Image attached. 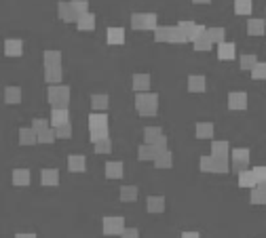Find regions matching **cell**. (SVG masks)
I'll use <instances>...</instances> for the list:
<instances>
[{"mask_svg": "<svg viewBox=\"0 0 266 238\" xmlns=\"http://www.w3.org/2000/svg\"><path fill=\"white\" fill-rule=\"evenodd\" d=\"M89 137L93 144L110 139V133H108V114H89Z\"/></svg>", "mask_w": 266, "mask_h": 238, "instance_id": "cell-1", "label": "cell"}, {"mask_svg": "<svg viewBox=\"0 0 266 238\" xmlns=\"http://www.w3.org/2000/svg\"><path fill=\"white\" fill-rule=\"evenodd\" d=\"M154 40L156 42H174V44H184L188 38L177 26H161L154 30Z\"/></svg>", "mask_w": 266, "mask_h": 238, "instance_id": "cell-2", "label": "cell"}, {"mask_svg": "<svg viewBox=\"0 0 266 238\" xmlns=\"http://www.w3.org/2000/svg\"><path fill=\"white\" fill-rule=\"evenodd\" d=\"M135 110L142 116H154L159 110V95L156 93H137L135 95Z\"/></svg>", "mask_w": 266, "mask_h": 238, "instance_id": "cell-3", "label": "cell"}, {"mask_svg": "<svg viewBox=\"0 0 266 238\" xmlns=\"http://www.w3.org/2000/svg\"><path fill=\"white\" fill-rule=\"evenodd\" d=\"M46 97H49V104L53 108L68 110V104H70V86H66V84H53V86H49V91H46Z\"/></svg>", "mask_w": 266, "mask_h": 238, "instance_id": "cell-4", "label": "cell"}, {"mask_svg": "<svg viewBox=\"0 0 266 238\" xmlns=\"http://www.w3.org/2000/svg\"><path fill=\"white\" fill-rule=\"evenodd\" d=\"M199 169L203 173H228L232 164H228L226 158H216V156H201L199 158Z\"/></svg>", "mask_w": 266, "mask_h": 238, "instance_id": "cell-5", "label": "cell"}, {"mask_svg": "<svg viewBox=\"0 0 266 238\" xmlns=\"http://www.w3.org/2000/svg\"><path fill=\"white\" fill-rule=\"evenodd\" d=\"M131 28L139 32L156 30V15L154 13H133L131 15Z\"/></svg>", "mask_w": 266, "mask_h": 238, "instance_id": "cell-6", "label": "cell"}, {"mask_svg": "<svg viewBox=\"0 0 266 238\" xmlns=\"http://www.w3.org/2000/svg\"><path fill=\"white\" fill-rule=\"evenodd\" d=\"M101 228H104V234L106 236H123V232L127 228H125V219L119 217V215H108L104 217L101 221Z\"/></svg>", "mask_w": 266, "mask_h": 238, "instance_id": "cell-7", "label": "cell"}, {"mask_svg": "<svg viewBox=\"0 0 266 238\" xmlns=\"http://www.w3.org/2000/svg\"><path fill=\"white\" fill-rule=\"evenodd\" d=\"M230 158H232V171L243 173V171H247V164H249L252 154H249V148H232Z\"/></svg>", "mask_w": 266, "mask_h": 238, "instance_id": "cell-8", "label": "cell"}, {"mask_svg": "<svg viewBox=\"0 0 266 238\" xmlns=\"http://www.w3.org/2000/svg\"><path fill=\"white\" fill-rule=\"evenodd\" d=\"M177 28L184 32L186 38H188L190 42H194L199 36H203V34L207 32L205 26H201V23H194V21H179V23H177Z\"/></svg>", "mask_w": 266, "mask_h": 238, "instance_id": "cell-9", "label": "cell"}, {"mask_svg": "<svg viewBox=\"0 0 266 238\" xmlns=\"http://www.w3.org/2000/svg\"><path fill=\"white\" fill-rule=\"evenodd\" d=\"M163 152H165V150L163 148H156V146H148V144H142L137 148V158L139 160H156V158H159Z\"/></svg>", "mask_w": 266, "mask_h": 238, "instance_id": "cell-10", "label": "cell"}, {"mask_svg": "<svg viewBox=\"0 0 266 238\" xmlns=\"http://www.w3.org/2000/svg\"><path fill=\"white\" fill-rule=\"evenodd\" d=\"M163 137H165V133L161 126H146L144 129V141L148 146H159Z\"/></svg>", "mask_w": 266, "mask_h": 238, "instance_id": "cell-11", "label": "cell"}, {"mask_svg": "<svg viewBox=\"0 0 266 238\" xmlns=\"http://www.w3.org/2000/svg\"><path fill=\"white\" fill-rule=\"evenodd\" d=\"M49 120L53 124V129H59L61 124H68L70 122V112H68V110H61V108H53Z\"/></svg>", "mask_w": 266, "mask_h": 238, "instance_id": "cell-12", "label": "cell"}, {"mask_svg": "<svg viewBox=\"0 0 266 238\" xmlns=\"http://www.w3.org/2000/svg\"><path fill=\"white\" fill-rule=\"evenodd\" d=\"M23 53V42L17 38H6L4 40V55L6 57H19Z\"/></svg>", "mask_w": 266, "mask_h": 238, "instance_id": "cell-13", "label": "cell"}, {"mask_svg": "<svg viewBox=\"0 0 266 238\" xmlns=\"http://www.w3.org/2000/svg\"><path fill=\"white\" fill-rule=\"evenodd\" d=\"M57 15H59V19H64V21H78V15L74 11V6L72 2H59L57 4Z\"/></svg>", "mask_w": 266, "mask_h": 238, "instance_id": "cell-14", "label": "cell"}, {"mask_svg": "<svg viewBox=\"0 0 266 238\" xmlns=\"http://www.w3.org/2000/svg\"><path fill=\"white\" fill-rule=\"evenodd\" d=\"M19 144L21 146H34L38 144V133L32 126H21L19 129Z\"/></svg>", "mask_w": 266, "mask_h": 238, "instance_id": "cell-15", "label": "cell"}, {"mask_svg": "<svg viewBox=\"0 0 266 238\" xmlns=\"http://www.w3.org/2000/svg\"><path fill=\"white\" fill-rule=\"evenodd\" d=\"M68 169L72 173H83L87 169V158L83 154H70L68 156Z\"/></svg>", "mask_w": 266, "mask_h": 238, "instance_id": "cell-16", "label": "cell"}, {"mask_svg": "<svg viewBox=\"0 0 266 238\" xmlns=\"http://www.w3.org/2000/svg\"><path fill=\"white\" fill-rule=\"evenodd\" d=\"M228 108L230 110H245L247 108V95L243 91H234L228 95Z\"/></svg>", "mask_w": 266, "mask_h": 238, "instance_id": "cell-17", "label": "cell"}, {"mask_svg": "<svg viewBox=\"0 0 266 238\" xmlns=\"http://www.w3.org/2000/svg\"><path fill=\"white\" fill-rule=\"evenodd\" d=\"M228 154H232L228 141H211V156L226 158V160H228Z\"/></svg>", "mask_w": 266, "mask_h": 238, "instance_id": "cell-18", "label": "cell"}, {"mask_svg": "<svg viewBox=\"0 0 266 238\" xmlns=\"http://www.w3.org/2000/svg\"><path fill=\"white\" fill-rule=\"evenodd\" d=\"M150 84H152L150 74H133V89L137 93H148Z\"/></svg>", "mask_w": 266, "mask_h": 238, "instance_id": "cell-19", "label": "cell"}, {"mask_svg": "<svg viewBox=\"0 0 266 238\" xmlns=\"http://www.w3.org/2000/svg\"><path fill=\"white\" fill-rule=\"evenodd\" d=\"M61 76H64V70L61 66H44V80L49 82L51 86L61 80Z\"/></svg>", "mask_w": 266, "mask_h": 238, "instance_id": "cell-20", "label": "cell"}, {"mask_svg": "<svg viewBox=\"0 0 266 238\" xmlns=\"http://www.w3.org/2000/svg\"><path fill=\"white\" fill-rule=\"evenodd\" d=\"M205 89H207L205 76H201V74H192V76H188V91H190V93H203Z\"/></svg>", "mask_w": 266, "mask_h": 238, "instance_id": "cell-21", "label": "cell"}, {"mask_svg": "<svg viewBox=\"0 0 266 238\" xmlns=\"http://www.w3.org/2000/svg\"><path fill=\"white\" fill-rule=\"evenodd\" d=\"M146 209H148V213H163L165 211V198L163 196H148Z\"/></svg>", "mask_w": 266, "mask_h": 238, "instance_id": "cell-22", "label": "cell"}, {"mask_svg": "<svg viewBox=\"0 0 266 238\" xmlns=\"http://www.w3.org/2000/svg\"><path fill=\"white\" fill-rule=\"evenodd\" d=\"M106 40H108V44H123L125 42V30L123 28H108Z\"/></svg>", "mask_w": 266, "mask_h": 238, "instance_id": "cell-23", "label": "cell"}, {"mask_svg": "<svg viewBox=\"0 0 266 238\" xmlns=\"http://www.w3.org/2000/svg\"><path fill=\"white\" fill-rule=\"evenodd\" d=\"M249 202L252 204H266V184H258L252 194H249Z\"/></svg>", "mask_w": 266, "mask_h": 238, "instance_id": "cell-24", "label": "cell"}, {"mask_svg": "<svg viewBox=\"0 0 266 238\" xmlns=\"http://www.w3.org/2000/svg\"><path fill=\"white\" fill-rule=\"evenodd\" d=\"M214 133H216V129H214L211 122H199L197 126H194V135H197L199 139H211Z\"/></svg>", "mask_w": 266, "mask_h": 238, "instance_id": "cell-25", "label": "cell"}, {"mask_svg": "<svg viewBox=\"0 0 266 238\" xmlns=\"http://www.w3.org/2000/svg\"><path fill=\"white\" fill-rule=\"evenodd\" d=\"M41 184L43 186H57L59 184V173L55 169H43L41 171Z\"/></svg>", "mask_w": 266, "mask_h": 238, "instance_id": "cell-26", "label": "cell"}, {"mask_svg": "<svg viewBox=\"0 0 266 238\" xmlns=\"http://www.w3.org/2000/svg\"><path fill=\"white\" fill-rule=\"evenodd\" d=\"M106 177L108 179H121L123 177V162L119 160H112V162H106Z\"/></svg>", "mask_w": 266, "mask_h": 238, "instance_id": "cell-27", "label": "cell"}, {"mask_svg": "<svg viewBox=\"0 0 266 238\" xmlns=\"http://www.w3.org/2000/svg\"><path fill=\"white\" fill-rule=\"evenodd\" d=\"M247 32L252 36H262L264 32H266V21L264 19H256V17H252L247 21Z\"/></svg>", "mask_w": 266, "mask_h": 238, "instance_id": "cell-28", "label": "cell"}, {"mask_svg": "<svg viewBox=\"0 0 266 238\" xmlns=\"http://www.w3.org/2000/svg\"><path fill=\"white\" fill-rule=\"evenodd\" d=\"M234 55H237V46H234V42H222L220 46H218V57L220 59H234Z\"/></svg>", "mask_w": 266, "mask_h": 238, "instance_id": "cell-29", "label": "cell"}, {"mask_svg": "<svg viewBox=\"0 0 266 238\" xmlns=\"http://www.w3.org/2000/svg\"><path fill=\"white\" fill-rule=\"evenodd\" d=\"M76 26H78V30H83V32H91L93 28H95V15H93V13L81 15L78 21H76Z\"/></svg>", "mask_w": 266, "mask_h": 238, "instance_id": "cell-30", "label": "cell"}, {"mask_svg": "<svg viewBox=\"0 0 266 238\" xmlns=\"http://www.w3.org/2000/svg\"><path fill=\"white\" fill-rule=\"evenodd\" d=\"M258 186V179L254 175V171H243V173H239V188H249V190H254Z\"/></svg>", "mask_w": 266, "mask_h": 238, "instance_id": "cell-31", "label": "cell"}, {"mask_svg": "<svg viewBox=\"0 0 266 238\" xmlns=\"http://www.w3.org/2000/svg\"><path fill=\"white\" fill-rule=\"evenodd\" d=\"M30 171L28 169H15L13 171V186H30Z\"/></svg>", "mask_w": 266, "mask_h": 238, "instance_id": "cell-32", "label": "cell"}, {"mask_svg": "<svg viewBox=\"0 0 266 238\" xmlns=\"http://www.w3.org/2000/svg\"><path fill=\"white\" fill-rule=\"evenodd\" d=\"M21 101V89L19 86H6L4 89V104H19Z\"/></svg>", "mask_w": 266, "mask_h": 238, "instance_id": "cell-33", "label": "cell"}, {"mask_svg": "<svg viewBox=\"0 0 266 238\" xmlns=\"http://www.w3.org/2000/svg\"><path fill=\"white\" fill-rule=\"evenodd\" d=\"M154 166L156 169H171V166H174V154H171L169 150H165V152L154 160Z\"/></svg>", "mask_w": 266, "mask_h": 238, "instance_id": "cell-34", "label": "cell"}, {"mask_svg": "<svg viewBox=\"0 0 266 238\" xmlns=\"http://www.w3.org/2000/svg\"><path fill=\"white\" fill-rule=\"evenodd\" d=\"M43 61L44 66H61V51H44Z\"/></svg>", "mask_w": 266, "mask_h": 238, "instance_id": "cell-35", "label": "cell"}, {"mask_svg": "<svg viewBox=\"0 0 266 238\" xmlns=\"http://www.w3.org/2000/svg\"><path fill=\"white\" fill-rule=\"evenodd\" d=\"M254 9V0H234V13L237 15H249Z\"/></svg>", "mask_w": 266, "mask_h": 238, "instance_id": "cell-36", "label": "cell"}, {"mask_svg": "<svg viewBox=\"0 0 266 238\" xmlns=\"http://www.w3.org/2000/svg\"><path fill=\"white\" fill-rule=\"evenodd\" d=\"M121 200H123V202H133V200H137V188H135V186H123V188H121Z\"/></svg>", "mask_w": 266, "mask_h": 238, "instance_id": "cell-37", "label": "cell"}, {"mask_svg": "<svg viewBox=\"0 0 266 238\" xmlns=\"http://www.w3.org/2000/svg\"><path fill=\"white\" fill-rule=\"evenodd\" d=\"M211 44H214V42H211V38L207 36V32H205V34H203V36H199L197 40L192 42L194 51H209V49H211Z\"/></svg>", "mask_w": 266, "mask_h": 238, "instance_id": "cell-38", "label": "cell"}, {"mask_svg": "<svg viewBox=\"0 0 266 238\" xmlns=\"http://www.w3.org/2000/svg\"><path fill=\"white\" fill-rule=\"evenodd\" d=\"M108 106H110L108 95H93V97H91V108L93 110H106Z\"/></svg>", "mask_w": 266, "mask_h": 238, "instance_id": "cell-39", "label": "cell"}, {"mask_svg": "<svg viewBox=\"0 0 266 238\" xmlns=\"http://www.w3.org/2000/svg\"><path fill=\"white\" fill-rule=\"evenodd\" d=\"M55 139H57V131L53 129V126H49V129L43 133H38V144H53Z\"/></svg>", "mask_w": 266, "mask_h": 238, "instance_id": "cell-40", "label": "cell"}, {"mask_svg": "<svg viewBox=\"0 0 266 238\" xmlns=\"http://www.w3.org/2000/svg\"><path fill=\"white\" fill-rule=\"evenodd\" d=\"M207 36L211 38V42H218V44L226 42L224 40L226 38V30L224 28H211V30H207Z\"/></svg>", "mask_w": 266, "mask_h": 238, "instance_id": "cell-41", "label": "cell"}, {"mask_svg": "<svg viewBox=\"0 0 266 238\" xmlns=\"http://www.w3.org/2000/svg\"><path fill=\"white\" fill-rule=\"evenodd\" d=\"M258 63H260V61H258V57H256L254 53L241 55V68H243V70H254V68L258 66Z\"/></svg>", "mask_w": 266, "mask_h": 238, "instance_id": "cell-42", "label": "cell"}, {"mask_svg": "<svg viewBox=\"0 0 266 238\" xmlns=\"http://www.w3.org/2000/svg\"><path fill=\"white\" fill-rule=\"evenodd\" d=\"M93 146H95V152H97V154H110V152H112V141H110V139L97 141V144H93Z\"/></svg>", "mask_w": 266, "mask_h": 238, "instance_id": "cell-43", "label": "cell"}, {"mask_svg": "<svg viewBox=\"0 0 266 238\" xmlns=\"http://www.w3.org/2000/svg\"><path fill=\"white\" fill-rule=\"evenodd\" d=\"M72 6H74V11H76L78 17L85 15V13H89V2H87V0H72Z\"/></svg>", "mask_w": 266, "mask_h": 238, "instance_id": "cell-44", "label": "cell"}, {"mask_svg": "<svg viewBox=\"0 0 266 238\" xmlns=\"http://www.w3.org/2000/svg\"><path fill=\"white\" fill-rule=\"evenodd\" d=\"M49 122L51 120H44V118H34V120H32V129L36 133H43V131L49 129Z\"/></svg>", "mask_w": 266, "mask_h": 238, "instance_id": "cell-45", "label": "cell"}, {"mask_svg": "<svg viewBox=\"0 0 266 238\" xmlns=\"http://www.w3.org/2000/svg\"><path fill=\"white\" fill-rule=\"evenodd\" d=\"M252 76L256 80H260V78H266V61H260L258 66L252 70Z\"/></svg>", "mask_w": 266, "mask_h": 238, "instance_id": "cell-46", "label": "cell"}, {"mask_svg": "<svg viewBox=\"0 0 266 238\" xmlns=\"http://www.w3.org/2000/svg\"><path fill=\"white\" fill-rule=\"evenodd\" d=\"M252 171H254V175L258 179V184H266V164L256 166V169H252Z\"/></svg>", "mask_w": 266, "mask_h": 238, "instance_id": "cell-47", "label": "cell"}, {"mask_svg": "<svg viewBox=\"0 0 266 238\" xmlns=\"http://www.w3.org/2000/svg\"><path fill=\"white\" fill-rule=\"evenodd\" d=\"M55 131H57V137L59 139H68L70 135H72V124H70V122L68 124H61L59 129H55Z\"/></svg>", "mask_w": 266, "mask_h": 238, "instance_id": "cell-48", "label": "cell"}, {"mask_svg": "<svg viewBox=\"0 0 266 238\" xmlns=\"http://www.w3.org/2000/svg\"><path fill=\"white\" fill-rule=\"evenodd\" d=\"M121 238H139V230L137 228H127Z\"/></svg>", "mask_w": 266, "mask_h": 238, "instance_id": "cell-49", "label": "cell"}, {"mask_svg": "<svg viewBox=\"0 0 266 238\" xmlns=\"http://www.w3.org/2000/svg\"><path fill=\"white\" fill-rule=\"evenodd\" d=\"M179 238H201V234L199 232H182Z\"/></svg>", "mask_w": 266, "mask_h": 238, "instance_id": "cell-50", "label": "cell"}, {"mask_svg": "<svg viewBox=\"0 0 266 238\" xmlns=\"http://www.w3.org/2000/svg\"><path fill=\"white\" fill-rule=\"evenodd\" d=\"M15 238H36V234L28 232V234H15Z\"/></svg>", "mask_w": 266, "mask_h": 238, "instance_id": "cell-51", "label": "cell"}, {"mask_svg": "<svg viewBox=\"0 0 266 238\" xmlns=\"http://www.w3.org/2000/svg\"><path fill=\"white\" fill-rule=\"evenodd\" d=\"M194 2H201V4H205V2H211V0H194Z\"/></svg>", "mask_w": 266, "mask_h": 238, "instance_id": "cell-52", "label": "cell"}, {"mask_svg": "<svg viewBox=\"0 0 266 238\" xmlns=\"http://www.w3.org/2000/svg\"><path fill=\"white\" fill-rule=\"evenodd\" d=\"M264 21H266V11H264Z\"/></svg>", "mask_w": 266, "mask_h": 238, "instance_id": "cell-53", "label": "cell"}]
</instances>
